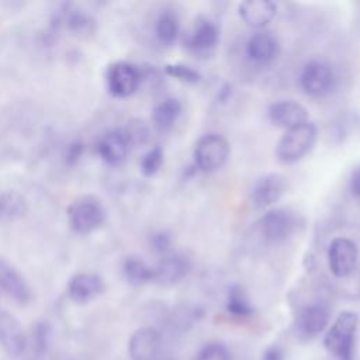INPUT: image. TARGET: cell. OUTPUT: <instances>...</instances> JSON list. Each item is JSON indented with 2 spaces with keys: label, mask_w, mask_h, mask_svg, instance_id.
I'll list each match as a JSON object with an SVG mask.
<instances>
[{
  "label": "cell",
  "mask_w": 360,
  "mask_h": 360,
  "mask_svg": "<svg viewBox=\"0 0 360 360\" xmlns=\"http://www.w3.org/2000/svg\"><path fill=\"white\" fill-rule=\"evenodd\" d=\"M238 10L242 21L256 30L264 28L277 14V6L270 0H246Z\"/></svg>",
  "instance_id": "cell-19"
},
{
  "label": "cell",
  "mask_w": 360,
  "mask_h": 360,
  "mask_svg": "<svg viewBox=\"0 0 360 360\" xmlns=\"http://www.w3.org/2000/svg\"><path fill=\"white\" fill-rule=\"evenodd\" d=\"M287 190V179L280 173H267L256 180L250 193V202L256 210H266L276 204Z\"/></svg>",
  "instance_id": "cell-9"
},
{
  "label": "cell",
  "mask_w": 360,
  "mask_h": 360,
  "mask_svg": "<svg viewBox=\"0 0 360 360\" xmlns=\"http://www.w3.org/2000/svg\"><path fill=\"white\" fill-rule=\"evenodd\" d=\"M142 82V72L129 62H115L110 65L105 75L108 91L115 97H128L134 94Z\"/></svg>",
  "instance_id": "cell-8"
},
{
  "label": "cell",
  "mask_w": 360,
  "mask_h": 360,
  "mask_svg": "<svg viewBox=\"0 0 360 360\" xmlns=\"http://www.w3.org/2000/svg\"><path fill=\"white\" fill-rule=\"evenodd\" d=\"M162 347V338L153 326L138 328L128 340L131 360H156Z\"/></svg>",
  "instance_id": "cell-10"
},
{
  "label": "cell",
  "mask_w": 360,
  "mask_h": 360,
  "mask_svg": "<svg viewBox=\"0 0 360 360\" xmlns=\"http://www.w3.org/2000/svg\"><path fill=\"white\" fill-rule=\"evenodd\" d=\"M219 44V28L211 20H200L186 37V46L197 55L211 53Z\"/></svg>",
  "instance_id": "cell-15"
},
{
  "label": "cell",
  "mask_w": 360,
  "mask_h": 360,
  "mask_svg": "<svg viewBox=\"0 0 360 360\" xmlns=\"http://www.w3.org/2000/svg\"><path fill=\"white\" fill-rule=\"evenodd\" d=\"M27 336L20 321L10 312L0 309V346L11 357H20L27 349Z\"/></svg>",
  "instance_id": "cell-11"
},
{
  "label": "cell",
  "mask_w": 360,
  "mask_h": 360,
  "mask_svg": "<svg viewBox=\"0 0 360 360\" xmlns=\"http://www.w3.org/2000/svg\"><path fill=\"white\" fill-rule=\"evenodd\" d=\"M0 290L7 292L20 304H27L32 298V291L27 280L3 257H0Z\"/></svg>",
  "instance_id": "cell-16"
},
{
  "label": "cell",
  "mask_w": 360,
  "mask_h": 360,
  "mask_svg": "<svg viewBox=\"0 0 360 360\" xmlns=\"http://www.w3.org/2000/svg\"><path fill=\"white\" fill-rule=\"evenodd\" d=\"M163 165V150L160 146H152L148 149L139 162V169L143 176L152 177L155 176Z\"/></svg>",
  "instance_id": "cell-26"
},
{
  "label": "cell",
  "mask_w": 360,
  "mask_h": 360,
  "mask_svg": "<svg viewBox=\"0 0 360 360\" xmlns=\"http://www.w3.org/2000/svg\"><path fill=\"white\" fill-rule=\"evenodd\" d=\"M245 51L252 63L266 66L276 60L280 52V45L277 38L269 31H257L249 37Z\"/></svg>",
  "instance_id": "cell-13"
},
{
  "label": "cell",
  "mask_w": 360,
  "mask_h": 360,
  "mask_svg": "<svg viewBox=\"0 0 360 360\" xmlns=\"http://www.w3.org/2000/svg\"><path fill=\"white\" fill-rule=\"evenodd\" d=\"M150 245L152 249L158 253H162L163 256L170 253V248H172V238L166 231H159L156 233L152 235L150 238Z\"/></svg>",
  "instance_id": "cell-31"
},
{
  "label": "cell",
  "mask_w": 360,
  "mask_h": 360,
  "mask_svg": "<svg viewBox=\"0 0 360 360\" xmlns=\"http://www.w3.org/2000/svg\"><path fill=\"white\" fill-rule=\"evenodd\" d=\"M226 309L229 314L235 316L252 315L253 307L250 305V301L240 285L233 284L229 287L228 295H226Z\"/></svg>",
  "instance_id": "cell-25"
},
{
  "label": "cell",
  "mask_w": 360,
  "mask_h": 360,
  "mask_svg": "<svg viewBox=\"0 0 360 360\" xmlns=\"http://www.w3.org/2000/svg\"><path fill=\"white\" fill-rule=\"evenodd\" d=\"M336 77L332 66L322 59L307 62L300 73L302 90L312 97L328 96L335 89Z\"/></svg>",
  "instance_id": "cell-5"
},
{
  "label": "cell",
  "mask_w": 360,
  "mask_h": 360,
  "mask_svg": "<svg viewBox=\"0 0 360 360\" xmlns=\"http://www.w3.org/2000/svg\"><path fill=\"white\" fill-rule=\"evenodd\" d=\"M262 360H283V352L278 346H271L263 353Z\"/></svg>",
  "instance_id": "cell-35"
},
{
  "label": "cell",
  "mask_w": 360,
  "mask_h": 360,
  "mask_svg": "<svg viewBox=\"0 0 360 360\" xmlns=\"http://www.w3.org/2000/svg\"><path fill=\"white\" fill-rule=\"evenodd\" d=\"M329 311L322 304H312L305 307L297 319V332L300 336L311 339L319 335L328 325Z\"/></svg>",
  "instance_id": "cell-20"
},
{
  "label": "cell",
  "mask_w": 360,
  "mask_h": 360,
  "mask_svg": "<svg viewBox=\"0 0 360 360\" xmlns=\"http://www.w3.org/2000/svg\"><path fill=\"white\" fill-rule=\"evenodd\" d=\"M180 34V20L172 10L162 11L155 21V35L163 45H172Z\"/></svg>",
  "instance_id": "cell-24"
},
{
  "label": "cell",
  "mask_w": 360,
  "mask_h": 360,
  "mask_svg": "<svg viewBox=\"0 0 360 360\" xmlns=\"http://www.w3.org/2000/svg\"><path fill=\"white\" fill-rule=\"evenodd\" d=\"M195 360H232V359L228 347L224 343L210 342L198 350Z\"/></svg>",
  "instance_id": "cell-29"
},
{
  "label": "cell",
  "mask_w": 360,
  "mask_h": 360,
  "mask_svg": "<svg viewBox=\"0 0 360 360\" xmlns=\"http://www.w3.org/2000/svg\"><path fill=\"white\" fill-rule=\"evenodd\" d=\"M267 117L274 125L290 129L308 122V110L295 100H278L269 105Z\"/></svg>",
  "instance_id": "cell-14"
},
{
  "label": "cell",
  "mask_w": 360,
  "mask_h": 360,
  "mask_svg": "<svg viewBox=\"0 0 360 360\" xmlns=\"http://www.w3.org/2000/svg\"><path fill=\"white\" fill-rule=\"evenodd\" d=\"M256 225L266 243L280 245L294 235L298 221L297 215L288 208H271L259 218Z\"/></svg>",
  "instance_id": "cell-3"
},
{
  "label": "cell",
  "mask_w": 360,
  "mask_h": 360,
  "mask_svg": "<svg viewBox=\"0 0 360 360\" xmlns=\"http://www.w3.org/2000/svg\"><path fill=\"white\" fill-rule=\"evenodd\" d=\"M122 131L127 135L131 146L143 145L149 139V127L143 120H139V118L129 120L125 128H122Z\"/></svg>",
  "instance_id": "cell-27"
},
{
  "label": "cell",
  "mask_w": 360,
  "mask_h": 360,
  "mask_svg": "<svg viewBox=\"0 0 360 360\" xmlns=\"http://www.w3.org/2000/svg\"><path fill=\"white\" fill-rule=\"evenodd\" d=\"M228 141L215 132L202 135L194 146V163L202 173H212L221 169L229 158Z\"/></svg>",
  "instance_id": "cell-4"
},
{
  "label": "cell",
  "mask_w": 360,
  "mask_h": 360,
  "mask_svg": "<svg viewBox=\"0 0 360 360\" xmlns=\"http://www.w3.org/2000/svg\"><path fill=\"white\" fill-rule=\"evenodd\" d=\"M0 214H1V204H0Z\"/></svg>",
  "instance_id": "cell-36"
},
{
  "label": "cell",
  "mask_w": 360,
  "mask_h": 360,
  "mask_svg": "<svg viewBox=\"0 0 360 360\" xmlns=\"http://www.w3.org/2000/svg\"><path fill=\"white\" fill-rule=\"evenodd\" d=\"M105 219L103 204L94 198H82L73 202L68 211L70 228L80 235L91 233L98 229Z\"/></svg>",
  "instance_id": "cell-6"
},
{
  "label": "cell",
  "mask_w": 360,
  "mask_h": 360,
  "mask_svg": "<svg viewBox=\"0 0 360 360\" xmlns=\"http://www.w3.org/2000/svg\"><path fill=\"white\" fill-rule=\"evenodd\" d=\"M318 139V128L312 122L285 129L276 145V156L283 163H295L307 156Z\"/></svg>",
  "instance_id": "cell-1"
},
{
  "label": "cell",
  "mask_w": 360,
  "mask_h": 360,
  "mask_svg": "<svg viewBox=\"0 0 360 360\" xmlns=\"http://www.w3.org/2000/svg\"><path fill=\"white\" fill-rule=\"evenodd\" d=\"M183 111L181 103L174 97H167L152 110V122L159 131H169L177 122Z\"/></svg>",
  "instance_id": "cell-22"
},
{
  "label": "cell",
  "mask_w": 360,
  "mask_h": 360,
  "mask_svg": "<svg viewBox=\"0 0 360 360\" xmlns=\"http://www.w3.org/2000/svg\"><path fill=\"white\" fill-rule=\"evenodd\" d=\"M58 20L59 24H65L66 28L77 37H89L96 28V21L93 17L72 4L63 6L58 14Z\"/></svg>",
  "instance_id": "cell-21"
},
{
  "label": "cell",
  "mask_w": 360,
  "mask_h": 360,
  "mask_svg": "<svg viewBox=\"0 0 360 360\" xmlns=\"http://www.w3.org/2000/svg\"><path fill=\"white\" fill-rule=\"evenodd\" d=\"M82 150H83V145H82L80 142L72 143V145L69 146V150H68V162H70V163L76 162V160L80 158Z\"/></svg>",
  "instance_id": "cell-34"
},
{
  "label": "cell",
  "mask_w": 360,
  "mask_h": 360,
  "mask_svg": "<svg viewBox=\"0 0 360 360\" xmlns=\"http://www.w3.org/2000/svg\"><path fill=\"white\" fill-rule=\"evenodd\" d=\"M165 72L170 77H174L183 83H190V84H194V83L200 82V79H201V75L194 68L184 65V63L166 65Z\"/></svg>",
  "instance_id": "cell-28"
},
{
  "label": "cell",
  "mask_w": 360,
  "mask_h": 360,
  "mask_svg": "<svg viewBox=\"0 0 360 360\" xmlns=\"http://www.w3.org/2000/svg\"><path fill=\"white\" fill-rule=\"evenodd\" d=\"M104 290L103 278L94 273L75 274L68 283V294L72 301L86 304L97 298Z\"/></svg>",
  "instance_id": "cell-18"
},
{
  "label": "cell",
  "mask_w": 360,
  "mask_h": 360,
  "mask_svg": "<svg viewBox=\"0 0 360 360\" xmlns=\"http://www.w3.org/2000/svg\"><path fill=\"white\" fill-rule=\"evenodd\" d=\"M0 204H1V212L4 214H20L22 211V200L20 195L17 194H7L4 197L0 198Z\"/></svg>",
  "instance_id": "cell-32"
},
{
  "label": "cell",
  "mask_w": 360,
  "mask_h": 360,
  "mask_svg": "<svg viewBox=\"0 0 360 360\" xmlns=\"http://www.w3.org/2000/svg\"><path fill=\"white\" fill-rule=\"evenodd\" d=\"M349 187H350L352 194L356 198H360V166L353 170L350 181H349Z\"/></svg>",
  "instance_id": "cell-33"
},
{
  "label": "cell",
  "mask_w": 360,
  "mask_h": 360,
  "mask_svg": "<svg viewBox=\"0 0 360 360\" xmlns=\"http://www.w3.org/2000/svg\"><path fill=\"white\" fill-rule=\"evenodd\" d=\"M357 325V315L354 312L345 311L338 315L333 325L326 332L323 339L325 349L338 360H353Z\"/></svg>",
  "instance_id": "cell-2"
},
{
  "label": "cell",
  "mask_w": 360,
  "mask_h": 360,
  "mask_svg": "<svg viewBox=\"0 0 360 360\" xmlns=\"http://www.w3.org/2000/svg\"><path fill=\"white\" fill-rule=\"evenodd\" d=\"M359 249L356 243L345 236L330 240L328 246V264L330 273L338 278L350 276L357 266Z\"/></svg>",
  "instance_id": "cell-7"
},
{
  "label": "cell",
  "mask_w": 360,
  "mask_h": 360,
  "mask_svg": "<svg viewBox=\"0 0 360 360\" xmlns=\"http://www.w3.org/2000/svg\"><path fill=\"white\" fill-rule=\"evenodd\" d=\"M131 148L132 146L124 131L112 129L101 136L97 145V152L105 163L117 166L127 159Z\"/></svg>",
  "instance_id": "cell-17"
},
{
  "label": "cell",
  "mask_w": 360,
  "mask_h": 360,
  "mask_svg": "<svg viewBox=\"0 0 360 360\" xmlns=\"http://www.w3.org/2000/svg\"><path fill=\"white\" fill-rule=\"evenodd\" d=\"M122 274L132 285H143L153 281L155 269L141 257L129 256L122 263Z\"/></svg>",
  "instance_id": "cell-23"
},
{
  "label": "cell",
  "mask_w": 360,
  "mask_h": 360,
  "mask_svg": "<svg viewBox=\"0 0 360 360\" xmlns=\"http://www.w3.org/2000/svg\"><path fill=\"white\" fill-rule=\"evenodd\" d=\"M49 336H51V328L46 322H39L35 325L34 329V349L38 356L44 354L46 350V346L49 343Z\"/></svg>",
  "instance_id": "cell-30"
},
{
  "label": "cell",
  "mask_w": 360,
  "mask_h": 360,
  "mask_svg": "<svg viewBox=\"0 0 360 360\" xmlns=\"http://www.w3.org/2000/svg\"><path fill=\"white\" fill-rule=\"evenodd\" d=\"M153 269V281L162 287H172L190 273L191 262L183 253H167Z\"/></svg>",
  "instance_id": "cell-12"
}]
</instances>
